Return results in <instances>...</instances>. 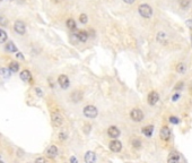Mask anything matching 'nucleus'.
<instances>
[{
  "label": "nucleus",
  "instance_id": "nucleus-1",
  "mask_svg": "<svg viewBox=\"0 0 192 163\" xmlns=\"http://www.w3.org/2000/svg\"><path fill=\"white\" fill-rule=\"evenodd\" d=\"M139 14L142 16V17H145V18H149L150 16L153 15V9H151V7L149 5H147V4H142V5L139 6Z\"/></svg>",
  "mask_w": 192,
  "mask_h": 163
},
{
  "label": "nucleus",
  "instance_id": "nucleus-2",
  "mask_svg": "<svg viewBox=\"0 0 192 163\" xmlns=\"http://www.w3.org/2000/svg\"><path fill=\"white\" fill-rule=\"evenodd\" d=\"M84 114L87 118H95V117L97 116V109L94 107V105H87V107H85L84 109Z\"/></svg>",
  "mask_w": 192,
  "mask_h": 163
},
{
  "label": "nucleus",
  "instance_id": "nucleus-3",
  "mask_svg": "<svg viewBox=\"0 0 192 163\" xmlns=\"http://www.w3.org/2000/svg\"><path fill=\"white\" fill-rule=\"evenodd\" d=\"M130 117H131V119L133 121H136V122H139L144 119V113L141 110L139 109H132L131 112H130Z\"/></svg>",
  "mask_w": 192,
  "mask_h": 163
},
{
  "label": "nucleus",
  "instance_id": "nucleus-4",
  "mask_svg": "<svg viewBox=\"0 0 192 163\" xmlns=\"http://www.w3.org/2000/svg\"><path fill=\"white\" fill-rule=\"evenodd\" d=\"M14 28L16 33H18L20 35L25 34V32H26V26H25V24L22 20H16L14 24Z\"/></svg>",
  "mask_w": 192,
  "mask_h": 163
},
{
  "label": "nucleus",
  "instance_id": "nucleus-5",
  "mask_svg": "<svg viewBox=\"0 0 192 163\" xmlns=\"http://www.w3.org/2000/svg\"><path fill=\"white\" fill-rule=\"evenodd\" d=\"M58 83L61 86V89H68L69 87V78L67 75H60L58 78Z\"/></svg>",
  "mask_w": 192,
  "mask_h": 163
},
{
  "label": "nucleus",
  "instance_id": "nucleus-6",
  "mask_svg": "<svg viewBox=\"0 0 192 163\" xmlns=\"http://www.w3.org/2000/svg\"><path fill=\"white\" fill-rule=\"evenodd\" d=\"M108 147L113 152H120L122 149V144L121 142H119V140H112L110 143V145H108Z\"/></svg>",
  "mask_w": 192,
  "mask_h": 163
},
{
  "label": "nucleus",
  "instance_id": "nucleus-7",
  "mask_svg": "<svg viewBox=\"0 0 192 163\" xmlns=\"http://www.w3.org/2000/svg\"><path fill=\"white\" fill-rule=\"evenodd\" d=\"M159 100V95L157 92H150L149 95H148V103L150 105H155L156 103L158 102Z\"/></svg>",
  "mask_w": 192,
  "mask_h": 163
},
{
  "label": "nucleus",
  "instance_id": "nucleus-8",
  "mask_svg": "<svg viewBox=\"0 0 192 163\" xmlns=\"http://www.w3.org/2000/svg\"><path fill=\"white\" fill-rule=\"evenodd\" d=\"M171 137V131H169V127L164 126L160 130V138L163 140H169Z\"/></svg>",
  "mask_w": 192,
  "mask_h": 163
},
{
  "label": "nucleus",
  "instance_id": "nucleus-9",
  "mask_svg": "<svg viewBox=\"0 0 192 163\" xmlns=\"http://www.w3.org/2000/svg\"><path fill=\"white\" fill-rule=\"evenodd\" d=\"M108 134L111 138H117V137L120 136V130H119L115 126H112V127H110V128H108Z\"/></svg>",
  "mask_w": 192,
  "mask_h": 163
},
{
  "label": "nucleus",
  "instance_id": "nucleus-10",
  "mask_svg": "<svg viewBox=\"0 0 192 163\" xmlns=\"http://www.w3.org/2000/svg\"><path fill=\"white\" fill-rule=\"evenodd\" d=\"M95 161H96V155L94 152L88 151L85 154V162L86 163H95Z\"/></svg>",
  "mask_w": 192,
  "mask_h": 163
},
{
  "label": "nucleus",
  "instance_id": "nucleus-11",
  "mask_svg": "<svg viewBox=\"0 0 192 163\" xmlns=\"http://www.w3.org/2000/svg\"><path fill=\"white\" fill-rule=\"evenodd\" d=\"M47 156L50 158H54L58 155V149H56V145H51L49 149H47Z\"/></svg>",
  "mask_w": 192,
  "mask_h": 163
},
{
  "label": "nucleus",
  "instance_id": "nucleus-12",
  "mask_svg": "<svg viewBox=\"0 0 192 163\" xmlns=\"http://www.w3.org/2000/svg\"><path fill=\"white\" fill-rule=\"evenodd\" d=\"M75 36H77V39L79 40L80 42H85L88 39V34H87L86 31H78V32L76 33Z\"/></svg>",
  "mask_w": 192,
  "mask_h": 163
},
{
  "label": "nucleus",
  "instance_id": "nucleus-13",
  "mask_svg": "<svg viewBox=\"0 0 192 163\" xmlns=\"http://www.w3.org/2000/svg\"><path fill=\"white\" fill-rule=\"evenodd\" d=\"M20 78H22V80H24V82H31V79H32L31 71L26 69L23 70V71L20 73Z\"/></svg>",
  "mask_w": 192,
  "mask_h": 163
},
{
  "label": "nucleus",
  "instance_id": "nucleus-14",
  "mask_svg": "<svg viewBox=\"0 0 192 163\" xmlns=\"http://www.w3.org/2000/svg\"><path fill=\"white\" fill-rule=\"evenodd\" d=\"M153 131H154V126H151V125L146 126V127L142 128V134H144L145 136H147V137H151Z\"/></svg>",
  "mask_w": 192,
  "mask_h": 163
},
{
  "label": "nucleus",
  "instance_id": "nucleus-15",
  "mask_svg": "<svg viewBox=\"0 0 192 163\" xmlns=\"http://www.w3.org/2000/svg\"><path fill=\"white\" fill-rule=\"evenodd\" d=\"M52 121H53V124H56V126H61V124H62V117L59 114V113H54L53 116H52Z\"/></svg>",
  "mask_w": 192,
  "mask_h": 163
},
{
  "label": "nucleus",
  "instance_id": "nucleus-16",
  "mask_svg": "<svg viewBox=\"0 0 192 163\" xmlns=\"http://www.w3.org/2000/svg\"><path fill=\"white\" fill-rule=\"evenodd\" d=\"M81 98H83V94L80 93L79 91H76V92H74V93L71 94V99H72V101H75V102L80 101Z\"/></svg>",
  "mask_w": 192,
  "mask_h": 163
},
{
  "label": "nucleus",
  "instance_id": "nucleus-17",
  "mask_svg": "<svg viewBox=\"0 0 192 163\" xmlns=\"http://www.w3.org/2000/svg\"><path fill=\"white\" fill-rule=\"evenodd\" d=\"M178 160H180V156L178 154H171L167 158V163H178Z\"/></svg>",
  "mask_w": 192,
  "mask_h": 163
},
{
  "label": "nucleus",
  "instance_id": "nucleus-18",
  "mask_svg": "<svg viewBox=\"0 0 192 163\" xmlns=\"http://www.w3.org/2000/svg\"><path fill=\"white\" fill-rule=\"evenodd\" d=\"M8 69H9L10 71H13V73L18 71L19 70V64L15 62V61H11V62L9 64V68H8Z\"/></svg>",
  "mask_w": 192,
  "mask_h": 163
},
{
  "label": "nucleus",
  "instance_id": "nucleus-19",
  "mask_svg": "<svg viewBox=\"0 0 192 163\" xmlns=\"http://www.w3.org/2000/svg\"><path fill=\"white\" fill-rule=\"evenodd\" d=\"M6 50L9 52H16L17 51V47L14 44V42H8L6 44Z\"/></svg>",
  "mask_w": 192,
  "mask_h": 163
},
{
  "label": "nucleus",
  "instance_id": "nucleus-20",
  "mask_svg": "<svg viewBox=\"0 0 192 163\" xmlns=\"http://www.w3.org/2000/svg\"><path fill=\"white\" fill-rule=\"evenodd\" d=\"M176 70H178V73L180 74H184L185 73V70H187V65L184 64V62H180L176 67Z\"/></svg>",
  "mask_w": 192,
  "mask_h": 163
},
{
  "label": "nucleus",
  "instance_id": "nucleus-21",
  "mask_svg": "<svg viewBox=\"0 0 192 163\" xmlns=\"http://www.w3.org/2000/svg\"><path fill=\"white\" fill-rule=\"evenodd\" d=\"M166 39H167V36H166V34L164 32H159L157 34V41H159V42L165 43L166 42Z\"/></svg>",
  "mask_w": 192,
  "mask_h": 163
},
{
  "label": "nucleus",
  "instance_id": "nucleus-22",
  "mask_svg": "<svg viewBox=\"0 0 192 163\" xmlns=\"http://www.w3.org/2000/svg\"><path fill=\"white\" fill-rule=\"evenodd\" d=\"M0 75L5 78H9L10 77V70L8 68H1L0 69Z\"/></svg>",
  "mask_w": 192,
  "mask_h": 163
},
{
  "label": "nucleus",
  "instance_id": "nucleus-23",
  "mask_svg": "<svg viewBox=\"0 0 192 163\" xmlns=\"http://www.w3.org/2000/svg\"><path fill=\"white\" fill-rule=\"evenodd\" d=\"M67 26L70 30H76V22L72 18H69L67 20Z\"/></svg>",
  "mask_w": 192,
  "mask_h": 163
},
{
  "label": "nucleus",
  "instance_id": "nucleus-24",
  "mask_svg": "<svg viewBox=\"0 0 192 163\" xmlns=\"http://www.w3.org/2000/svg\"><path fill=\"white\" fill-rule=\"evenodd\" d=\"M7 40V33L0 28V43H4Z\"/></svg>",
  "mask_w": 192,
  "mask_h": 163
},
{
  "label": "nucleus",
  "instance_id": "nucleus-25",
  "mask_svg": "<svg viewBox=\"0 0 192 163\" xmlns=\"http://www.w3.org/2000/svg\"><path fill=\"white\" fill-rule=\"evenodd\" d=\"M79 20H80V23L86 24L87 22H88V18H87V15H86V14H81V15L79 16Z\"/></svg>",
  "mask_w": 192,
  "mask_h": 163
},
{
  "label": "nucleus",
  "instance_id": "nucleus-26",
  "mask_svg": "<svg viewBox=\"0 0 192 163\" xmlns=\"http://www.w3.org/2000/svg\"><path fill=\"white\" fill-rule=\"evenodd\" d=\"M132 145H133L135 149H139L141 146V142L139 139H136V138H135V139H132Z\"/></svg>",
  "mask_w": 192,
  "mask_h": 163
},
{
  "label": "nucleus",
  "instance_id": "nucleus-27",
  "mask_svg": "<svg viewBox=\"0 0 192 163\" xmlns=\"http://www.w3.org/2000/svg\"><path fill=\"white\" fill-rule=\"evenodd\" d=\"M190 5V0H181V7L182 8H187Z\"/></svg>",
  "mask_w": 192,
  "mask_h": 163
},
{
  "label": "nucleus",
  "instance_id": "nucleus-28",
  "mask_svg": "<svg viewBox=\"0 0 192 163\" xmlns=\"http://www.w3.org/2000/svg\"><path fill=\"white\" fill-rule=\"evenodd\" d=\"M169 121L172 122V124H174V125H176V124H178L180 122V120H178V118H176V117H169Z\"/></svg>",
  "mask_w": 192,
  "mask_h": 163
},
{
  "label": "nucleus",
  "instance_id": "nucleus-29",
  "mask_svg": "<svg viewBox=\"0 0 192 163\" xmlns=\"http://www.w3.org/2000/svg\"><path fill=\"white\" fill-rule=\"evenodd\" d=\"M35 93H36V95H38V96H42V95H43L42 89H38V87H36V89H35Z\"/></svg>",
  "mask_w": 192,
  "mask_h": 163
},
{
  "label": "nucleus",
  "instance_id": "nucleus-30",
  "mask_svg": "<svg viewBox=\"0 0 192 163\" xmlns=\"http://www.w3.org/2000/svg\"><path fill=\"white\" fill-rule=\"evenodd\" d=\"M34 163H45V158H38L35 160V162Z\"/></svg>",
  "mask_w": 192,
  "mask_h": 163
},
{
  "label": "nucleus",
  "instance_id": "nucleus-31",
  "mask_svg": "<svg viewBox=\"0 0 192 163\" xmlns=\"http://www.w3.org/2000/svg\"><path fill=\"white\" fill-rule=\"evenodd\" d=\"M59 138H60L61 140L66 139V138H67V135L65 134V133H60V135H59Z\"/></svg>",
  "mask_w": 192,
  "mask_h": 163
},
{
  "label": "nucleus",
  "instance_id": "nucleus-32",
  "mask_svg": "<svg viewBox=\"0 0 192 163\" xmlns=\"http://www.w3.org/2000/svg\"><path fill=\"white\" fill-rule=\"evenodd\" d=\"M0 24L1 25H6L7 24V20H6L5 17H0Z\"/></svg>",
  "mask_w": 192,
  "mask_h": 163
},
{
  "label": "nucleus",
  "instance_id": "nucleus-33",
  "mask_svg": "<svg viewBox=\"0 0 192 163\" xmlns=\"http://www.w3.org/2000/svg\"><path fill=\"white\" fill-rule=\"evenodd\" d=\"M180 98V94L178 93H176V94H174L173 95V98H172V100H173L174 102H175V101H178V99Z\"/></svg>",
  "mask_w": 192,
  "mask_h": 163
},
{
  "label": "nucleus",
  "instance_id": "nucleus-34",
  "mask_svg": "<svg viewBox=\"0 0 192 163\" xmlns=\"http://www.w3.org/2000/svg\"><path fill=\"white\" fill-rule=\"evenodd\" d=\"M182 87H183V83H180L178 85H176V86H175V89H176V91H180V89H182Z\"/></svg>",
  "mask_w": 192,
  "mask_h": 163
},
{
  "label": "nucleus",
  "instance_id": "nucleus-35",
  "mask_svg": "<svg viewBox=\"0 0 192 163\" xmlns=\"http://www.w3.org/2000/svg\"><path fill=\"white\" fill-rule=\"evenodd\" d=\"M70 163H78V161H77V158H76L75 156H71V158H70Z\"/></svg>",
  "mask_w": 192,
  "mask_h": 163
},
{
  "label": "nucleus",
  "instance_id": "nucleus-36",
  "mask_svg": "<svg viewBox=\"0 0 192 163\" xmlns=\"http://www.w3.org/2000/svg\"><path fill=\"white\" fill-rule=\"evenodd\" d=\"M126 4H129V5H131V4H133L135 2V0H123Z\"/></svg>",
  "mask_w": 192,
  "mask_h": 163
},
{
  "label": "nucleus",
  "instance_id": "nucleus-37",
  "mask_svg": "<svg viewBox=\"0 0 192 163\" xmlns=\"http://www.w3.org/2000/svg\"><path fill=\"white\" fill-rule=\"evenodd\" d=\"M187 25L190 28H192V20H187Z\"/></svg>",
  "mask_w": 192,
  "mask_h": 163
},
{
  "label": "nucleus",
  "instance_id": "nucleus-38",
  "mask_svg": "<svg viewBox=\"0 0 192 163\" xmlns=\"http://www.w3.org/2000/svg\"><path fill=\"white\" fill-rule=\"evenodd\" d=\"M17 58H20V59H24V57L22 56V53H19V52H18V53H17Z\"/></svg>",
  "mask_w": 192,
  "mask_h": 163
},
{
  "label": "nucleus",
  "instance_id": "nucleus-39",
  "mask_svg": "<svg viewBox=\"0 0 192 163\" xmlns=\"http://www.w3.org/2000/svg\"><path fill=\"white\" fill-rule=\"evenodd\" d=\"M52 1H53V2H56V4H58V2H60L61 0H52Z\"/></svg>",
  "mask_w": 192,
  "mask_h": 163
},
{
  "label": "nucleus",
  "instance_id": "nucleus-40",
  "mask_svg": "<svg viewBox=\"0 0 192 163\" xmlns=\"http://www.w3.org/2000/svg\"><path fill=\"white\" fill-rule=\"evenodd\" d=\"M190 89H191V92H192V83H191V85H190Z\"/></svg>",
  "mask_w": 192,
  "mask_h": 163
},
{
  "label": "nucleus",
  "instance_id": "nucleus-41",
  "mask_svg": "<svg viewBox=\"0 0 192 163\" xmlns=\"http://www.w3.org/2000/svg\"><path fill=\"white\" fill-rule=\"evenodd\" d=\"M0 163H5V162H2V161H0Z\"/></svg>",
  "mask_w": 192,
  "mask_h": 163
}]
</instances>
